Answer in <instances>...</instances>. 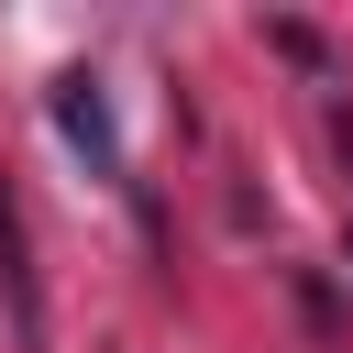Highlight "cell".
<instances>
[{
    "instance_id": "6da1fadb",
    "label": "cell",
    "mask_w": 353,
    "mask_h": 353,
    "mask_svg": "<svg viewBox=\"0 0 353 353\" xmlns=\"http://www.w3.org/2000/svg\"><path fill=\"white\" fill-rule=\"evenodd\" d=\"M55 121H66V143H77V154H99V176H121V132H110L99 77H55Z\"/></svg>"
}]
</instances>
